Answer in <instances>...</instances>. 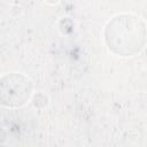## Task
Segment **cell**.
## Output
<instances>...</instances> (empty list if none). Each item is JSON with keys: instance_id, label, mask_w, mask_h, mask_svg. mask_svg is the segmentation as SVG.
<instances>
[{"instance_id": "cell-1", "label": "cell", "mask_w": 147, "mask_h": 147, "mask_svg": "<svg viewBox=\"0 0 147 147\" xmlns=\"http://www.w3.org/2000/svg\"><path fill=\"white\" fill-rule=\"evenodd\" d=\"M145 37V23L132 14H121L113 17L105 29V39L109 49L121 56L138 53L144 47Z\"/></svg>"}, {"instance_id": "cell-2", "label": "cell", "mask_w": 147, "mask_h": 147, "mask_svg": "<svg viewBox=\"0 0 147 147\" xmlns=\"http://www.w3.org/2000/svg\"><path fill=\"white\" fill-rule=\"evenodd\" d=\"M32 83L22 74H8L0 79V103L6 107H20L31 95Z\"/></svg>"}]
</instances>
